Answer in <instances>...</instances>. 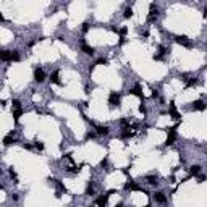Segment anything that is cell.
<instances>
[{"instance_id":"cell-1","label":"cell","mask_w":207,"mask_h":207,"mask_svg":"<svg viewBox=\"0 0 207 207\" xmlns=\"http://www.w3.org/2000/svg\"><path fill=\"white\" fill-rule=\"evenodd\" d=\"M175 41H177L180 45H183V47H188V49H191L193 47V42L189 41V39L186 36H175Z\"/></svg>"},{"instance_id":"cell-2","label":"cell","mask_w":207,"mask_h":207,"mask_svg":"<svg viewBox=\"0 0 207 207\" xmlns=\"http://www.w3.org/2000/svg\"><path fill=\"white\" fill-rule=\"evenodd\" d=\"M34 81L36 83H44L45 81V73L42 68H36L34 70Z\"/></svg>"},{"instance_id":"cell-3","label":"cell","mask_w":207,"mask_h":207,"mask_svg":"<svg viewBox=\"0 0 207 207\" xmlns=\"http://www.w3.org/2000/svg\"><path fill=\"white\" fill-rule=\"evenodd\" d=\"M175 130H177V128H170V130H167V131H168V136H167V141H165L167 146L173 144V142H175V139H177V131H175Z\"/></svg>"},{"instance_id":"cell-4","label":"cell","mask_w":207,"mask_h":207,"mask_svg":"<svg viewBox=\"0 0 207 207\" xmlns=\"http://www.w3.org/2000/svg\"><path fill=\"white\" fill-rule=\"evenodd\" d=\"M108 104L112 105V107H115V105H120V94H117V92H110Z\"/></svg>"},{"instance_id":"cell-5","label":"cell","mask_w":207,"mask_h":207,"mask_svg":"<svg viewBox=\"0 0 207 207\" xmlns=\"http://www.w3.org/2000/svg\"><path fill=\"white\" fill-rule=\"evenodd\" d=\"M154 199H155V202H158V204H165L167 202V196L164 194V193L157 191V193H154Z\"/></svg>"},{"instance_id":"cell-6","label":"cell","mask_w":207,"mask_h":207,"mask_svg":"<svg viewBox=\"0 0 207 207\" xmlns=\"http://www.w3.org/2000/svg\"><path fill=\"white\" fill-rule=\"evenodd\" d=\"M191 108L193 110H197V112H202V110H205V104L202 102V100H196V102H193Z\"/></svg>"},{"instance_id":"cell-7","label":"cell","mask_w":207,"mask_h":207,"mask_svg":"<svg viewBox=\"0 0 207 207\" xmlns=\"http://www.w3.org/2000/svg\"><path fill=\"white\" fill-rule=\"evenodd\" d=\"M130 92H131L133 95H138V97H139L141 100H144V94H142V91H141V86H139V84H136V86H134V87H133V89H131Z\"/></svg>"},{"instance_id":"cell-8","label":"cell","mask_w":207,"mask_h":207,"mask_svg":"<svg viewBox=\"0 0 207 207\" xmlns=\"http://www.w3.org/2000/svg\"><path fill=\"white\" fill-rule=\"evenodd\" d=\"M81 50L84 52L86 55H94V47H91V45H87V44H81Z\"/></svg>"},{"instance_id":"cell-9","label":"cell","mask_w":207,"mask_h":207,"mask_svg":"<svg viewBox=\"0 0 207 207\" xmlns=\"http://www.w3.org/2000/svg\"><path fill=\"white\" fill-rule=\"evenodd\" d=\"M170 115L173 117L175 120H178V118L181 117V115H180V113H178V110H177V107H175V102H170Z\"/></svg>"},{"instance_id":"cell-10","label":"cell","mask_w":207,"mask_h":207,"mask_svg":"<svg viewBox=\"0 0 207 207\" xmlns=\"http://www.w3.org/2000/svg\"><path fill=\"white\" fill-rule=\"evenodd\" d=\"M108 126H95V133L99 136H107L108 134Z\"/></svg>"},{"instance_id":"cell-11","label":"cell","mask_w":207,"mask_h":207,"mask_svg":"<svg viewBox=\"0 0 207 207\" xmlns=\"http://www.w3.org/2000/svg\"><path fill=\"white\" fill-rule=\"evenodd\" d=\"M107 204H108V194H105V196H102V197L97 199V205L99 207H107Z\"/></svg>"},{"instance_id":"cell-12","label":"cell","mask_w":207,"mask_h":207,"mask_svg":"<svg viewBox=\"0 0 207 207\" xmlns=\"http://www.w3.org/2000/svg\"><path fill=\"white\" fill-rule=\"evenodd\" d=\"M50 81L54 83V84H61V81H60V74H58V71H54L50 74Z\"/></svg>"},{"instance_id":"cell-13","label":"cell","mask_w":207,"mask_h":207,"mask_svg":"<svg viewBox=\"0 0 207 207\" xmlns=\"http://www.w3.org/2000/svg\"><path fill=\"white\" fill-rule=\"evenodd\" d=\"M0 57H2L3 61H10V60H11V52H10V50H3Z\"/></svg>"},{"instance_id":"cell-14","label":"cell","mask_w":207,"mask_h":207,"mask_svg":"<svg viewBox=\"0 0 207 207\" xmlns=\"http://www.w3.org/2000/svg\"><path fill=\"white\" fill-rule=\"evenodd\" d=\"M201 173V167L199 165H193L191 168H189V175H193V177H194V175H199Z\"/></svg>"},{"instance_id":"cell-15","label":"cell","mask_w":207,"mask_h":207,"mask_svg":"<svg viewBox=\"0 0 207 207\" xmlns=\"http://www.w3.org/2000/svg\"><path fill=\"white\" fill-rule=\"evenodd\" d=\"M146 180H147V183H149V184H152V186H157V184H158V181H157V177H154V175H149V177H147Z\"/></svg>"},{"instance_id":"cell-16","label":"cell","mask_w":207,"mask_h":207,"mask_svg":"<svg viewBox=\"0 0 207 207\" xmlns=\"http://www.w3.org/2000/svg\"><path fill=\"white\" fill-rule=\"evenodd\" d=\"M131 136H133V131H130V126L128 128H123V133H121V138H131Z\"/></svg>"},{"instance_id":"cell-17","label":"cell","mask_w":207,"mask_h":207,"mask_svg":"<svg viewBox=\"0 0 207 207\" xmlns=\"http://www.w3.org/2000/svg\"><path fill=\"white\" fill-rule=\"evenodd\" d=\"M16 142V139H13L11 136H5V138H3V144H5V146H10V144H15Z\"/></svg>"},{"instance_id":"cell-18","label":"cell","mask_w":207,"mask_h":207,"mask_svg":"<svg viewBox=\"0 0 207 207\" xmlns=\"http://www.w3.org/2000/svg\"><path fill=\"white\" fill-rule=\"evenodd\" d=\"M123 16H125V18H131V16H133V8H131V7H126L125 11H123Z\"/></svg>"},{"instance_id":"cell-19","label":"cell","mask_w":207,"mask_h":207,"mask_svg":"<svg viewBox=\"0 0 207 207\" xmlns=\"http://www.w3.org/2000/svg\"><path fill=\"white\" fill-rule=\"evenodd\" d=\"M21 115H23V110H21V108H18V110H15V112H13V118H15L16 121L20 120V117H21Z\"/></svg>"},{"instance_id":"cell-20","label":"cell","mask_w":207,"mask_h":207,"mask_svg":"<svg viewBox=\"0 0 207 207\" xmlns=\"http://www.w3.org/2000/svg\"><path fill=\"white\" fill-rule=\"evenodd\" d=\"M11 60L13 61H20V52L18 50H13L11 52Z\"/></svg>"},{"instance_id":"cell-21","label":"cell","mask_w":207,"mask_h":207,"mask_svg":"<svg viewBox=\"0 0 207 207\" xmlns=\"http://www.w3.org/2000/svg\"><path fill=\"white\" fill-rule=\"evenodd\" d=\"M11 107L15 108V110H18V108L21 107V102H20L18 99H13V100H11Z\"/></svg>"},{"instance_id":"cell-22","label":"cell","mask_w":207,"mask_h":207,"mask_svg":"<svg viewBox=\"0 0 207 207\" xmlns=\"http://www.w3.org/2000/svg\"><path fill=\"white\" fill-rule=\"evenodd\" d=\"M149 10H151V15L157 16V7H155V3H151V5H149Z\"/></svg>"},{"instance_id":"cell-23","label":"cell","mask_w":207,"mask_h":207,"mask_svg":"<svg viewBox=\"0 0 207 207\" xmlns=\"http://www.w3.org/2000/svg\"><path fill=\"white\" fill-rule=\"evenodd\" d=\"M196 84H197V81H196L194 78H191V79L188 78V79H186V86H188V87H191V86H196Z\"/></svg>"},{"instance_id":"cell-24","label":"cell","mask_w":207,"mask_h":207,"mask_svg":"<svg viewBox=\"0 0 207 207\" xmlns=\"http://www.w3.org/2000/svg\"><path fill=\"white\" fill-rule=\"evenodd\" d=\"M86 194H87V196H94V188H92V183H89V186L86 188Z\"/></svg>"},{"instance_id":"cell-25","label":"cell","mask_w":207,"mask_h":207,"mask_svg":"<svg viewBox=\"0 0 207 207\" xmlns=\"http://www.w3.org/2000/svg\"><path fill=\"white\" fill-rule=\"evenodd\" d=\"M107 63H108L107 58H99L97 61H95V65H107Z\"/></svg>"},{"instance_id":"cell-26","label":"cell","mask_w":207,"mask_h":207,"mask_svg":"<svg viewBox=\"0 0 207 207\" xmlns=\"http://www.w3.org/2000/svg\"><path fill=\"white\" fill-rule=\"evenodd\" d=\"M95 138V133H92V131H89V133H86V139L89 141V139H94Z\"/></svg>"},{"instance_id":"cell-27","label":"cell","mask_w":207,"mask_h":207,"mask_svg":"<svg viewBox=\"0 0 207 207\" xmlns=\"http://www.w3.org/2000/svg\"><path fill=\"white\" fill-rule=\"evenodd\" d=\"M89 28H91V24L89 23H84V24H83V33H87V31H89Z\"/></svg>"},{"instance_id":"cell-28","label":"cell","mask_w":207,"mask_h":207,"mask_svg":"<svg viewBox=\"0 0 207 207\" xmlns=\"http://www.w3.org/2000/svg\"><path fill=\"white\" fill-rule=\"evenodd\" d=\"M36 149H39V151H44V144L41 142V141H36Z\"/></svg>"},{"instance_id":"cell-29","label":"cell","mask_w":207,"mask_h":207,"mask_svg":"<svg viewBox=\"0 0 207 207\" xmlns=\"http://www.w3.org/2000/svg\"><path fill=\"white\" fill-rule=\"evenodd\" d=\"M128 123H130V121L126 120V118H123V120H120V125H121V126H125V128H128Z\"/></svg>"},{"instance_id":"cell-30","label":"cell","mask_w":207,"mask_h":207,"mask_svg":"<svg viewBox=\"0 0 207 207\" xmlns=\"http://www.w3.org/2000/svg\"><path fill=\"white\" fill-rule=\"evenodd\" d=\"M8 173H10V177H11L13 180H16V171L13 170V168H10V170H8Z\"/></svg>"},{"instance_id":"cell-31","label":"cell","mask_w":207,"mask_h":207,"mask_svg":"<svg viewBox=\"0 0 207 207\" xmlns=\"http://www.w3.org/2000/svg\"><path fill=\"white\" fill-rule=\"evenodd\" d=\"M126 33H128V28H121V29H120V36H121V37H125Z\"/></svg>"},{"instance_id":"cell-32","label":"cell","mask_w":207,"mask_h":207,"mask_svg":"<svg viewBox=\"0 0 207 207\" xmlns=\"http://www.w3.org/2000/svg\"><path fill=\"white\" fill-rule=\"evenodd\" d=\"M139 112H141V113H146V112H147V110H146V105H144V104L139 105Z\"/></svg>"},{"instance_id":"cell-33","label":"cell","mask_w":207,"mask_h":207,"mask_svg":"<svg viewBox=\"0 0 207 207\" xmlns=\"http://www.w3.org/2000/svg\"><path fill=\"white\" fill-rule=\"evenodd\" d=\"M155 18H157V16H154V15H149V16H147V21H149V23H152V21H155Z\"/></svg>"},{"instance_id":"cell-34","label":"cell","mask_w":207,"mask_h":207,"mask_svg":"<svg viewBox=\"0 0 207 207\" xmlns=\"http://www.w3.org/2000/svg\"><path fill=\"white\" fill-rule=\"evenodd\" d=\"M162 58H164V55H160V54L154 55V60H162Z\"/></svg>"},{"instance_id":"cell-35","label":"cell","mask_w":207,"mask_h":207,"mask_svg":"<svg viewBox=\"0 0 207 207\" xmlns=\"http://www.w3.org/2000/svg\"><path fill=\"white\" fill-rule=\"evenodd\" d=\"M107 164H108V162H107V158H104V160L100 162V167H107Z\"/></svg>"},{"instance_id":"cell-36","label":"cell","mask_w":207,"mask_h":207,"mask_svg":"<svg viewBox=\"0 0 207 207\" xmlns=\"http://www.w3.org/2000/svg\"><path fill=\"white\" fill-rule=\"evenodd\" d=\"M23 147L28 149V151H31V149H33V146H31V144H23Z\"/></svg>"},{"instance_id":"cell-37","label":"cell","mask_w":207,"mask_h":207,"mask_svg":"<svg viewBox=\"0 0 207 207\" xmlns=\"http://www.w3.org/2000/svg\"><path fill=\"white\" fill-rule=\"evenodd\" d=\"M152 97H154V99L158 97V92H157V91H152Z\"/></svg>"},{"instance_id":"cell-38","label":"cell","mask_w":207,"mask_h":207,"mask_svg":"<svg viewBox=\"0 0 207 207\" xmlns=\"http://www.w3.org/2000/svg\"><path fill=\"white\" fill-rule=\"evenodd\" d=\"M202 181H205V177H204V175H201V177H199V183H202Z\"/></svg>"},{"instance_id":"cell-39","label":"cell","mask_w":207,"mask_h":207,"mask_svg":"<svg viewBox=\"0 0 207 207\" xmlns=\"http://www.w3.org/2000/svg\"><path fill=\"white\" fill-rule=\"evenodd\" d=\"M11 199L13 201H18V194H11Z\"/></svg>"},{"instance_id":"cell-40","label":"cell","mask_w":207,"mask_h":207,"mask_svg":"<svg viewBox=\"0 0 207 207\" xmlns=\"http://www.w3.org/2000/svg\"><path fill=\"white\" fill-rule=\"evenodd\" d=\"M204 18H207V8L204 10Z\"/></svg>"},{"instance_id":"cell-41","label":"cell","mask_w":207,"mask_h":207,"mask_svg":"<svg viewBox=\"0 0 207 207\" xmlns=\"http://www.w3.org/2000/svg\"><path fill=\"white\" fill-rule=\"evenodd\" d=\"M89 207H92V205H89Z\"/></svg>"}]
</instances>
